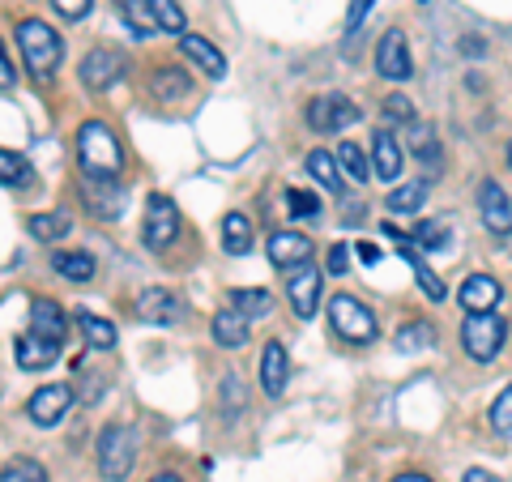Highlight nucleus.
Segmentation results:
<instances>
[{"label":"nucleus","mask_w":512,"mask_h":482,"mask_svg":"<svg viewBox=\"0 0 512 482\" xmlns=\"http://www.w3.org/2000/svg\"><path fill=\"white\" fill-rule=\"evenodd\" d=\"M69 406H73L69 384H43V389L26 401V414H30V423H39V427H56L64 414H69Z\"/></svg>","instance_id":"11"},{"label":"nucleus","mask_w":512,"mask_h":482,"mask_svg":"<svg viewBox=\"0 0 512 482\" xmlns=\"http://www.w3.org/2000/svg\"><path fill=\"white\" fill-rule=\"evenodd\" d=\"M77 329H82L86 346H94V350H111V346H116V325L103 320V316H94V312H77Z\"/></svg>","instance_id":"29"},{"label":"nucleus","mask_w":512,"mask_h":482,"mask_svg":"<svg viewBox=\"0 0 512 482\" xmlns=\"http://www.w3.org/2000/svg\"><path fill=\"white\" fill-rule=\"evenodd\" d=\"M82 197L99 218H120L124 214V184L120 180H82Z\"/></svg>","instance_id":"17"},{"label":"nucleus","mask_w":512,"mask_h":482,"mask_svg":"<svg viewBox=\"0 0 512 482\" xmlns=\"http://www.w3.org/2000/svg\"><path fill=\"white\" fill-rule=\"evenodd\" d=\"M359 261H363V265H376V261H380V252H376L372 244H359Z\"/></svg>","instance_id":"46"},{"label":"nucleus","mask_w":512,"mask_h":482,"mask_svg":"<svg viewBox=\"0 0 512 482\" xmlns=\"http://www.w3.org/2000/svg\"><path fill=\"white\" fill-rule=\"evenodd\" d=\"M329 325L342 342H355V346L376 342V333H380L376 312L367 308V303H359L355 295H333L329 299Z\"/></svg>","instance_id":"4"},{"label":"nucleus","mask_w":512,"mask_h":482,"mask_svg":"<svg viewBox=\"0 0 512 482\" xmlns=\"http://www.w3.org/2000/svg\"><path fill=\"white\" fill-rule=\"evenodd\" d=\"M0 482H47V470L30 457H13L9 465H0Z\"/></svg>","instance_id":"34"},{"label":"nucleus","mask_w":512,"mask_h":482,"mask_svg":"<svg viewBox=\"0 0 512 482\" xmlns=\"http://www.w3.org/2000/svg\"><path fill=\"white\" fill-rule=\"evenodd\" d=\"M461 482H500V478L487 474V470H466V478H461Z\"/></svg>","instance_id":"47"},{"label":"nucleus","mask_w":512,"mask_h":482,"mask_svg":"<svg viewBox=\"0 0 512 482\" xmlns=\"http://www.w3.org/2000/svg\"><path fill=\"white\" fill-rule=\"evenodd\" d=\"M286 295H291V308L299 320H312L316 316V303H320V269L312 261H303L295 269H286Z\"/></svg>","instance_id":"9"},{"label":"nucleus","mask_w":512,"mask_h":482,"mask_svg":"<svg viewBox=\"0 0 512 482\" xmlns=\"http://www.w3.org/2000/svg\"><path fill=\"white\" fill-rule=\"evenodd\" d=\"M508 167H512V141H508Z\"/></svg>","instance_id":"50"},{"label":"nucleus","mask_w":512,"mask_h":482,"mask_svg":"<svg viewBox=\"0 0 512 482\" xmlns=\"http://www.w3.org/2000/svg\"><path fill=\"white\" fill-rule=\"evenodd\" d=\"M133 465H137L133 427H120V423L103 427V436H99V474L107 482H124L128 474H133Z\"/></svg>","instance_id":"5"},{"label":"nucleus","mask_w":512,"mask_h":482,"mask_svg":"<svg viewBox=\"0 0 512 482\" xmlns=\"http://www.w3.org/2000/svg\"><path fill=\"white\" fill-rule=\"evenodd\" d=\"M286 380H291V359H286V346L282 342H265V350H261V389L269 397H282Z\"/></svg>","instance_id":"15"},{"label":"nucleus","mask_w":512,"mask_h":482,"mask_svg":"<svg viewBox=\"0 0 512 482\" xmlns=\"http://www.w3.org/2000/svg\"><path fill=\"white\" fill-rule=\"evenodd\" d=\"M124 5H128V0H116V9H124Z\"/></svg>","instance_id":"51"},{"label":"nucleus","mask_w":512,"mask_h":482,"mask_svg":"<svg viewBox=\"0 0 512 482\" xmlns=\"http://www.w3.org/2000/svg\"><path fill=\"white\" fill-rule=\"evenodd\" d=\"M150 9H154V22H158V30H171V35H184V9H180V0H150Z\"/></svg>","instance_id":"35"},{"label":"nucleus","mask_w":512,"mask_h":482,"mask_svg":"<svg viewBox=\"0 0 512 482\" xmlns=\"http://www.w3.org/2000/svg\"><path fill=\"white\" fill-rule=\"evenodd\" d=\"M180 235V210H175L171 197H150L146 201V248L150 252H163L175 244Z\"/></svg>","instance_id":"6"},{"label":"nucleus","mask_w":512,"mask_h":482,"mask_svg":"<svg viewBox=\"0 0 512 482\" xmlns=\"http://www.w3.org/2000/svg\"><path fill=\"white\" fill-rule=\"evenodd\" d=\"M222 248H227L231 256H244L248 248H252V222H248V214H227L222 218Z\"/></svg>","instance_id":"28"},{"label":"nucleus","mask_w":512,"mask_h":482,"mask_svg":"<svg viewBox=\"0 0 512 482\" xmlns=\"http://www.w3.org/2000/svg\"><path fill=\"white\" fill-rule=\"evenodd\" d=\"M376 73L389 77V82H410V77H414V60H410V47H406L402 30H384V35H380Z\"/></svg>","instance_id":"7"},{"label":"nucleus","mask_w":512,"mask_h":482,"mask_svg":"<svg viewBox=\"0 0 512 482\" xmlns=\"http://www.w3.org/2000/svg\"><path fill=\"white\" fill-rule=\"evenodd\" d=\"M0 184H9V188H30V184H35V167H30L22 154L0 150Z\"/></svg>","instance_id":"32"},{"label":"nucleus","mask_w":512,"mask_h":482,"mask_svg":"<svg viewBox=\"0 0 512 482\" xmlns=\"http://www.w3.org/2000/svg\"><path fill=\"white\" fill-rule=\"evenodd\" d=\"M64 329H69V320H64L60 303H52V299H35V303H30V333H35V337H47V342L60 346Z\"/></svg>","instance_id":"21"},{"label":"nucleus","mask_w":512,"mask_h":482,"mask_svg":"<svg viewBox=\"0 0 512 482\" xmlns=\"http://www.w3.org/2000/svg\"><path fill=\"white\" fill-rule=\"evenodd\" d=\"M308 175L329 192V197H338V192L346 188V175H342L338 158H333L329 150H312V154H308Z\"/></svg>","instance_id":"24"},{"label":"nucleus","mask_w":512,"mask_h":482,"mask_svg":"<svg viewBox=\"0 0 512 482\" xmlns=\"http://www.w3.org/2000/svg\"><path fill=\"white\" fill-rule=\"evenodd\" d=\"M372 171H376V180H384V184H393L397 175H402V146H397L393 133H376L372 137Z\"/></svg>","instance_id":"23"},{"label":"nucleus","mask_w":512,"mask_h":482,"mask_svg":"<svg viewBox=\"0 0 512 482\" xmlns=\"http://www.w3.org/2000/svg\"><path fill=\"white\" fill-rule=\"evenodd\" d=\"M478 214L491 235H512V197L495 180L478 184Z\"/></svg>","instance_id":"10"},{"label":"nucleus","mask_w":512,"mask_h":482,"mask_svg":"<svg viewBox=\"0 0 512 482\" xmlns=\"http://www.w3.org/2000/svg\"><path fill=\"white\" fill-rule=\"evenodd\" d=\"M18 43H22V60H26V69L35 73L39 82H47V77H52V73L60 69L64 39H60L47 22H39V18L18 22Z\"/></svg>","instance_id":"2"},{"label":"nucleus","mask_w":512,"mask_h":482,"mask_svg":"<svg viewBox=\"0 0 512 482\" xmlns=\"http://www.w3.org/2000/svg\"><path fill=\"white\" fill-rule=\"evenodd\" d=\"M82 86L86 90H107V86H116L120 82V73H124V60L111 52V47H94V52H86L82 60Z\"/></svg>","instance_id":"12"},{"label":"nucleus","mask_w":512,"mask_h":482,"mask_svg":"<svg viewBox=\"0 0 512 482\" xmlns=\"http://www.w3.org/2000/svg\"><path fill=\"white\" fill-rule=\"evenodd\" d=\"M180 52L188 56V64H192V69H197V73L214 77V82H218V77H227V56H222L210 39L188 35V30H184V35H180Z\"/></svg>","instance_id":"13"},{"label":"nucleus","mask_w":512,"mask_h":482,"mask_svg":"<svg viewBox=\"0 0 512 482\" xmlns=\"http://www.w3.org/2000/svg\"><path fill=\"white\" fill-rule=\"evenodd\" d=\"M384 235H389V239H393V244H397V248H402V252H406V261L414 265V278H419V286H423V291H427V299H436V303H440V299H444V282H440V278H436V273H431V269H427V265L419 261V248H414V239H410V235H402V231H397V227H393V222H384Z\"/></svg>","instance_id":"20"},{"label":"nucleus","mask_w":512,"mask_h":482,"mask_svg":"<svg viewBox=\"0 0 512 482\" xmlns=\"http://www.w3.org/2000/svg\"><path fill=\"white\" fill-rule=\"evenodd\" d=\"M137 316L150 320V325H175L184 316V303L171 291H163V286H150V291L137 295Z\"/></svg>","instance_id":"14"},{"label":"nucleus","mask_w":512,"mask_h":482,"mask_svg":"<svg viewBox=\"0 0 512 482\" xmlns=\"http://www.w3.org/2000/svg\"><path fill=\"white\" fill-rule=\"evenodd\" d=\"M372 5H376V0H350V9H346V30H350V35H355V30L367 22Z\"/></svg>","instance_id":"43"},{"label":"nucleus","mask_w":512,"mask_h":482,"mask_svg":"<svg viewBox=\"0 0 512 482\" xmlns=\"http://www.w3.org/2000/svg\"><path fill=\"white\" fill-rule=\"evenodd\" d=\"M77 167L86 180H120L124 150L103 120H86L77 128Z\"/></svg>","instance_id":"1"},{"label":"nucleus","mask_w":512,"mask_h":482,"mask_svg":"<svg viewBox=\"0 0 512 482\" xmlns=\"http://www.w3.org/2000/svg\"><path fill=\"white\" fill-rule=\"evenodd\" d=\"M316 210H320V201L312 197V192H299V188L286 192V214L291 218H312Z\"/></svg>","instance_id":"39"},{"label":"nucleus","mask_w":512,"mask_h":482,"mask_svg":"<svg viewBox=\"0 0 512 482\" xmlns=\"http://www.w3.org/2000/svg\"><path fill=\"white\" fill-rule=\"evenodd\" d=\"M504 337H508V325H504L500 312H470L466 320H461V346H466V355L474 363L500 359Z\"/></svg>","instance_id":"3"},{"label":"nucleus","mask_w":512,"mask_h":482,"mask_svg":"<svg viewBox=\"0 0 512 482\" xmlns=\"http://www.w3.org/2000/svg\"><path fill=\"white\" fill-rule=\"evenodd\" d=\"M500 295H504V286L491 273H474V278L461 282V308L466 312H495Z\"/></svg>","instance_id":"19"},{"label":"nucleus","mask_w":512,"mask_h":482,"mask_svg":"<svg viewBox=\"0 0 512 482\" xmlns=\"http://www.w3.org/2000/svg\"><path fill=\"white\" fill-rule=\"evenodd\" d=\"M150 482H180V478H175V474H154Z\"/></svg>","instance_id":"49"},{"label":"nucleus","mask_w":512,"mask_h":482,"mask_svg":"<svg viewBox=\"0 0 512 482\" xmlns=\"http://www.w3.org/2000/svg\"><path fill=\"white\" fill-rule=\"evenodd\" d=\"M384 120H393V124H414V107H410V99H402V94L384 99Z\"/></svg>","instance_id":"41"},{"label":"nucleus","mask_w":512,"mask_h":482,"mask_svg":"<svg viewBox=\"0 0 512 482\" xmlns=\"http://www.w3.org/2000/svg\"><path fill=\"white\" fill-rule=\"evenodd\" d=\"M384 210H393V214H419V210H427V180H410V184L389 188Z\"/></svg>","instance_id":"25"},{"label":"nucleus","mask_w":512,"mask_h":482,"mask_svg":"<svg viewBox=\"0 0 512 482\" xmlns=\"http://www.w3.org/2000/svg\"><path fill=\"white\" fill-rule=\"evenodd\" d=\"M26 227H30V235H35V239H43V244H60V239L73 231V218L64 214V210H56V214H35V218L26 222Z\"/></svg>","instance_id":"30"},{"label":"nucleus","mask_w":512,"mask_h":482,"mask_svg":"<svg viewBox=\"0 0 512 482\" xmlns=\"http://www.w3.org/2000/svg\"><path fill=\"white\" fill-rule=\"evenodd\" d=\"M419 248H431V252H440V248H448V239H453V231L444 227V222H423L419 227Z\"/></svg>","instance_id":"38"},{"label":"nucleus","mask_w":512,"mask_h":482,"mask_svg":"<svg viewBox=\"0 0 512 482\" xmlns=\"http://www.w3.org/2000/svg\"><path fill=\"white\" fill-rule=\"evenodd\" d=\"M329 273H333V278H342V273H346V248L342 244L329 252Z\"/></svg>","instance_id":"45"},{"label":"nucleus","mask_w":512,"mask_h":482,"mask_svg":"<svg viewBox=\"0 0 512 482\" xmlns=\"http://www.w3.org/2000/svg\"><path fill=\"white\" fill-rule=\"evenodd\" d=\"M150 90H154L158 103H184L192 94V82H188V73H180V69H158Z\"/></svg>","instance_id":"26"},{"label":"nucleus","mask_w":512,"mask_h":482,"mask_svg":"<svg viewBox=\"0 0 512 482\" xmlns=\"http://www.w3.org/2000/svg\"><path fill=\"white\" fill-rule=\"evenodd\" d=\"M312 256V239L299 235V231H274L269 235V261L278 269H295Z\"/></svg>","instance_id":"16"},{"label":"nucleus","mask_w":512,"mask_h":482,"mask_svg":"<svg viewBox=\"0 0 512 482\" xmlns=\"http://www.w3.org/2000/svg\"><path fill=\"white\" fill-rule=\"evenodd\" d=\"M210 333H214V342H218L222 350H244V346H248V337H252L248 316H244V312H235V308L214 312Z\"/></svg>","instance_id":"18"},{"label":"nucleus","mask_w":512,"mask_h":482,"mask_svg":"<svg viewBox=\"0 0 512 482\" xmlns=\"http://www.w3.org/2000/svg\"><path fill=\"white\" fill-rule=\"evenodd\" d=\"M52 269L64 282H90L94 278V256L90 252H52Z\"/></svg>","instance_id":"27"},{"label":"nucleus","mask_w":512,"mask_h":482,"mask_svg":"<svg viewBox=\"0 0 512 482\" xmlns=\"http://www.w3.org/2000/svg\"><path fill=\"white\" fill-rule=\"evenodd\" d=\"M227 299H231V308L244 312V316H269V312H274V295H269L265 286H252V291L239 286V291H231Z\"/></svg>","instance_id":"31"},{"label":"nucleus","mask_w":512,"mask_h":482,"mask_svg":"<svg viewBox=\"0 0 512 482\" xmlns=\"http://www.w3.org/2000/svg\"><path fill=\"white\" fill-rule=\"evenodd\" d=\"M410 150L419 158H427V154L436 158V133H431V124H419V120L410 124Z\"/></svg>","instance_id":"40"},{"label":"nucleus","mask_w":512,"mask_h":482,"mask_svg":"<svg viewBox=\"0 0 512 482\" xmlns=\"http://www.w3.org/2000/svg\"><path fill=\"white\" fill-rule=\"evenodd\" d=\"M359 120V107L346 99V94H325V99H312L308 103V124L316 133H342Z\"/></svg>","instance_id":"8"},{"label":"nucleus","mask_w":512,"mask_h":482,"mask_svg":"<svg viewBox=\"0 0 512 482\" xmlns=\"http://www.w3.org/2000/svg\"><path fill=\"white\" fill-rule=\"evenodd\" d=\"M52 5H56V13H60V18H69V22H82L86 13L94 9V0H52Z\"/></svg>","instance_id":"42"},{"label":"nucleus","mask_w":512,"mask_h":482,"mask_svg":"<svg viewBox=\"0 0 512 482\" xmlns=\"http://www.w3.org/2000/svg\"><path fill=\"white\" fill-rule=\"evenodd\" d=\"M431 342H436V329H431V325H406L402 333L393 337V346H397V350H406V355H410V350L431 346Z\"/></svg>","instance_id":"37"},{"label":"nucleus","mask_w":512,"mask_h":482,"mask_svg":"<svg viewBox=\"0 0 512 482\" xmlns=\"http://www.w3.org/2000/svg\"><path fill=\"white\" fill-rule=\"evenodd\" d=\"M13 355H18V367H26V372H43V367H52V363L60 359V346L47 342V337L26 333V337H18Z\"/></svg>","instance_id":"22"},{"label":"nucleus","mask_w":512,"mask_h":482,"mask_svg":"<svg viewBox=\"0 0 512 482\" xmlns=\"http://www.w3.org/2000/svg\"><path fill=\"white\" fill-rule=\"evenodd\" d=\"M338 167H342V175L346 180H355V184H363V180H372V167H367V154L359 150V141H342L338 146Z\"/></svg>","instance_id":"33"},{"label":"nucleus","mask_w":512,"mask_h":482,"mask_svg":"<svg viewBox=\"0 0 512 482\" xmlns=\"http://www.w3.org/2000/svg\"><path fill=\"white\" fill-rule=\"evenodd\" d=\"M13 82H18V73H13V64L5 56V43H0V90H13Z\"/></svg>","instance_id":"44"},{"label":"nucleus","mask_w":512,"mask_h":482,"mask_svg":"<svg viewBox=\"0 0 512 482\" xmlns=\"http://www.w3.org/2000/svg\"><path fill=\"white\" fill-rule=\"evenodd\" d=\"M487 419H491V431H495V436L512 440V384H508L500 397H495V406H491Z\"/></svg>","instance_id":"36"},{"label":"nucleus","mask_w":512,"mask_h":482,"mask_svg":"<svg viewBox=\"0 0 512 482\" xmlns=\"http://www.w3.org/2000/svg\"><path fill=\"white\" fill-rule=\"evenodd\" d=\"M393 482H431V478L427 474H397Z\"/></svg>","instance_id":"48"}]
</instances>
